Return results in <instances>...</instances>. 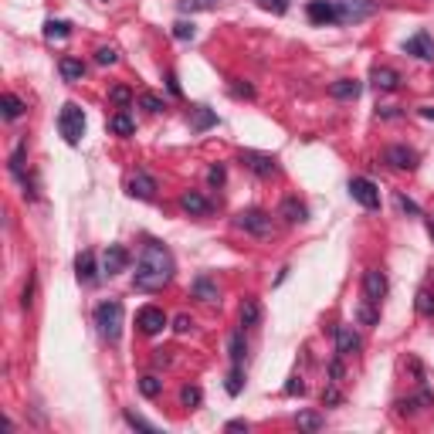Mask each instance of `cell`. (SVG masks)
Here are the masks:
<instances>
[{"label":"cell","instance_id":"cell-26","mask_svg":"<svg viewBox=\"0 0 434 434\" xmlns=\"http://www.w3.org/2000/svg\"><path fill=\"white\" fill-rule=\"evenodd\" d=\"M109 129H112L116 136H132V132H136V122H132L129 112H116V116L109 119Z\"/></svg>","mask_w":434,"mask_h":434},{"label":"cell","instance_id":"cell-5","mask_svg":"<svg viewBox=\"0 0 434 434\" xmlns=\"http://www.w3.org/2000/svg\"><path fill=\"white\" fill-rule=\"evenodd\" d=\"M350 197H353L359 207H366V210H377V207H380V190H377V184L366 180V177H353V180H350Z\"/></svg>","mask_w":434,"mask_h":434},{"label":"cell","instance_id":"cell-19","mask_svg":"<svg viewBox=\"0 0 434 434\" xmlns=\"http://www.w3.org/2000/svg\"><path fill=\"white\" fill-rule=\"evenodd\" d=\"M180 207L187 210V214H194V217H204V214H210V200L197 194V190H187L184 197H180Z\"/></svg>","mask_w":434,"mask_h":434},{"label":"cell","instance_id":"cell-39","mask_svg":"<svg viewBox=\"0 0 434 434\" xmlns=\"http://www.w3.org/2000/svg\"><path fill=\"white\" fill-rule=\"evenodd\" d=\"M109 99H112V102H116V106H122V109H126V106H129V102H132V92H129V88H126V85H116V88H112V92H109Z\"/></svg>","mask_w":434,"mask_h":434},{"label":"cell","instance_id":"cell-37","mask_svg":"<svg viewBox=\"0 0 434 434\" xmlns=\"http://www.w3.org/2000/svg\"><path fill=\"white\" fill-rule=\"evenodd\" d=\"M95 61H99V65H116L119 51L112 48V44H106V48H99V51H95Z\"/></svg>","mask_w":434,"mask_h":434},{"label":"cell","instance_id":"cell-6","mask_svg":"<svg viewBox=\"0 0 434 434\" xmlns=\"http://www.w3.org/2000/svg\"><path fill=\"white\" fill-rule=\"evenodd\" d=\"M363 299L366 302H384L387 299V275L380 272V268H366L363 272Z\"/></svg>","mask_w":434,"mask_h":434},{"label":"cell","instance_id":"cell-21","mask_svg":"<svg viewBox=\"0 0 434 434\" xmlns=\"http://www.w3.org/2000/svg\"><path fill=\"white\" fill-rule=\"evenodd\" d=\"M370 81H373L380 92H394L397 85H400V75H397L394 68H380V65H377V68L370 72Z\"/></svg>","mask_w":434,"mask_h":434},{"label":"cell","instance_id":"cell-29","mask_svg":"<svg viewBox=\"0 0 434 434\" xmlns=\"http://www.w3.org/2000/svg\"><path fill=\"white\" fill-rule=\"evenodd\" d=\"M139 394L150 397V400H153V397H159V394H163V380H159V377H153V373H146V377L139 380Z\"/></svg>","mask_w":434,"mask_h":434},{"label":"cell","instance_id":"cell-34","mask_svg":"<svg viewBox=\"0 0 434 434\" xmlns=\"http://www.w3.org/2000/svg\"><path fill=\"white\" fill-rule=\"evenodd\" d=\"M241 387H244V370L231 363V373H228V394L237 397V394H241Z\"/></svg>","mask_w":434,"mask_h":434},{"label":"cell","instance_id":"cell-47","mask_svg":"<svg viewBox=\"0 0 434 434\" xmlns=\"http://www.w3.org/2000/svg\"><path fill=\"white\" fill-rule=\"evenodd\" d=\"M285 394H288V397H295V394H306V384H302L299 377H292V380L285 384Z\"/></svg>","mask_w":434,"mask_h":434},{"label":"cell","instance_id":"cell-30","mask_svg":"<svg viewBox=\"0 0 434 434\" xmlns=\"http://www.w3.org/2000/svg\"><path fill=\"white\" fill-rule=\"evenodd\" d=\"M295 424H299L302 431H319V428H322L326 421H322V414H316V411H302Z\"/></svg>","mask_w":434,"mask_h":434},{"label":"cell","instance_id":"cell-50","mask_svg":"<svg viewBox=\"0 0 434 434\" xmlns=\"http://www.w3.org/2000/svg\"><path fill=\"white\" fill-rule=\"evenodd\" d=\"M166 85H170V95L180 99V85H177V75H166Z\"/></svg>","mask_w":434,"mask_h":434},{"label":"cell","instance_id":"cell-54","mask_svg":"<svg viewBox=\"0 0 434 434\" xmlns=\"http://www.w3.org/2000/svg\"><path fill=\"white\" fill-rule=\"evenodd\" d=\"M428 231H431V237H434V221H428Z\"/></svg>","mask_w":434,"mask_h":434},{"label":"cell","instance_id":"cell-22","mask_svg":"<svg viewBox=\"0 0 434 434\" xmlns=\"http://www.w3.org/2000/svg\"><path fill=\"white\" fill-rule=\"evenodd\" d=\"M58 72H61V79H65V81H81V79H85V61H81V58H68V55H65V58L58 61Z\"/></svg>","mask_w":434,"mask_h":434},{"label":"cell","instance_id":"cell-46","mask_svg":"<svg viewBox=\"0 0 434 434\" xmlns=\"http://www.w3.org/2000/svg\"><path fill=\"white\" fill-rule=\"evenodd\" d=\"M224 177H228V173H224V166H210V170H207V180H210L214 187H221V184H224Z\"/></svg>","mask_w":434,"mask_h":434},{"label":"cell","instance_id":"cell-45","mask_svg":"<svg viewBox=\"0 0 434 434\" xmlns=\"http://www.w3.org/2000/svg\"><path fill=\"white\" fill-rule=\"evenodd\" d=\"M173 329L184 336V333H190V329H194V319H190V316H177V319H173Z\"/></svg>","mask_w":434,"mask_h":434},{"label":"cell","instance_id":"cell-49","mask_svg":"<svg viewBox=\"0 0 434 434\" xmlns=\"http://www.w3.org/2000/svg\"><path fill=\"white\" fill-rule=\"evenodd\" d=\"M31 302H34V278H31V282H28V285H24V299H21V306H24V309H28V306H31Z\"/></svg>","mask_w":434,"mask_h":434},{"label":"cell","instance_id":"cell-17","mask_svg":"<svg viewBox=\"0 0 434 434\" xmlns=\"http://www.w3.org/2000/svg\"><path fill=\"white\" fill-rule=\"evenodd\" d=\"M359 350V333L353 326H336V353L339 356H350Z\"/></svg>","mask_w":434,"mask_h":434},{"label":"cell","instance_id":"cell-10","mask_svg":"<svg viewBox=\"0 0 434 434\" xmlns=\"http://www.w3.org/2000/svg\"><path fill=\"white\" fill-rule=\"evenodd\" d=\"M126 268H129V251H126L122 244H109L106 255H102V272L112 278V275H119V272H126Z\"/></svg>","mask_w":434,"mask_h":434},{"label":"cell","instance_id":"cell-36","mask_svg":"<svg viewBox=\"0 0 434 434\" xmlns=\"http://www.w3.org/2000/svg\"><path fill=\"white\" fill-rule=\"evenodd\" d=\"M139 106H143L146 112H163V109H166V102H163L159 95H153V92H143V95H139Z\"/></svg>","mask_w":434,"mask_h":434},{"label":"cell","instance_id":"cell-28","mask_svg":"<svg viewBox=\"0 0 434 434\" xmlns=\"http://www.w3.org/2000/svg\"><path fill=\"white\" fill-rule=\"evenodd\" d=\"M210 126H217V116H214L207 106H197V109H194V129L204 132V129H210Z\"/></svg>","mask_w":434,"mask_h":434},{"label":"cell","instance_id":"cell-35","mask_svg":"<svg viewBox=\"0 0 434 434\" xmlns=\"http://www.w3.org/2000/svg\"><path fill=\"white\" fill-rule=\"evenodd\" d=\"M122 417H126V424H129V428H136V431H157V424H150V421H146V417H139L136 411H126Z\"/></svg>","mask_w":434,"mask_h":434},{"label":"cell","instance_id":"cell-2","mask_svg":"<svg viewBox=\"0 0 434 434\" xmlns=\"http://www.w3.org/2000/svg\"><path fill=\"white\" fill-rule=\"evenodd\" d=\"M95 326H99V336L116 343L122 336V302L119 299H106L95 306Z\"/></svg>","mask_w":434,"mask_h":434},{"label":"cell","instance_id":"cell-18","mask_svg":"<svg viewBox=\"0 0 434 434\" xmlns=\"http://www.w3.org/2000/svg\"><path fill=\"white\" fill-rule=\"evenodd\" d=\"M359 92H363V85L356 79H339L329 85V95L339 99V102H353V99H359Z\"/></svg>","mask_w":434,"mask_h":434},{"label":"cell","instance_id":"cell-33","mask_svg":"<svg viewBox=\"0 0 434 434\" xmlns=\"http://www.w3.org/2000/svg\"><path fill=\"white\" fill-rule=\"evenodd\" d=\"M200 400H204V391H200L197 384H187V387L180 391V404H184V407H197Z\"/></svg>","mask_w":434,"mask_h":434},{"label":"cell","instance_id":"cell-13","mask_svg":"<svg viewBox=\"0 0 434 434\" xmlns=\"http://www.w3.org/2000/svg\"><path fill=\"white\" fill-rule=\"evenodd\" d=\"M157 190H159L157 177H150V173H143V170L129 180V194H132L136 200H153L157 197Z\"/></svg>","mask_w":434,"mask_h":434},{"label":"cell","instance_id":"cell-41","mask_svg":"<svg viewBox=\"0 0 434 434\" xmlns=\"http://www.w3.org/2000/svg\"><path fill=\"white\" fill-rule=\"evenodd\" d=\"M173 38H177V41H190V38H194V24L177 21V24H173Z\"/></svg>","mask_w":434,"mask_h":434},{"label":"cell","instance_id":"cell-7","mask_svg":"<svg viewBox=\"0 0 434 434\" xmlns=\"http://www.w3.org/2000/svg\"><path fill=\"white\" fill-rule=\"evenodd\" d=\"M336 10H339V21L343 24H350V21H366L373 10H377V3L373 0H336Z\"/></svg>","mask_w":434,"mask_h":434},{"label":"cell","instance_id":"cell-11","mask_svg":"<svg viewBox=\"0 0 434 434\" xmlns=\"http://www.w3.org/2000/svg\"><path fill=\"white\" fill-rule=\"evenodd\" d=\"M309 21L313 24H339V10H336V0H313L306 7Z\"/></svg>","mask_w":434,"mask_h":434},{"label":"cell","instance_id":"cell-51","mask_svg":"<svg viewBox=\"0 0 434 434\" xmlns=\"http://www.w3.org/2000/svg\"><path fill=\"white\" fill-rule=\"evenodd\" d=\"M228 431H248V421H241V417H237V421H228Z\"/></svg>","mask_w":434,"mask_h":434},{"label":"cell","instance_id":"cell-27","mask_svg":"<svg viewBox=\"0 0 434 434\" xmlns=\"http://www.w3.org/2000/svg\"><path fill=\"white\" fill-rule=\"evenodd\" d=\"M68 34H72V24H68V21H48V24H44V38L48 41H65Z\"/></svg>","mask_w":434,"mask_h":434},{"label":"cell","instance_id":"cell-23","mask_svg":"<svg viewBox=\"0 0 434 434\" xmlns=\"http://www.w3.org/2000/svg\"><path fill=\"white\" fill-rule=\"evenodd\" d=\"M24 109H28V106H24V102H21L14 92H7V95L0 99V112H3V119H7V122L21 119V116H24Z\"/></svg>","mask_w":434,"mask_h":434},{"label":"cell","instance_id":"cell-24","mask_svg":"<svg viewBox=\"0 0 434 434\" xmlns=\"http://www.w3.org/2000/svg\"><path fill=\"white\" fill-rule=\"evenodd\" d=\"M194 299H200V302H217V285L210 282V275L194 278Z\"/></svg>","mask_w":434,"mask_h":434},{"label":"cell","instance_id":"cell-4","mask_svg":"<svg viewBox=\"0 0 434 434\" xmlns=\"http://www.w3.org/2000/svg\"><path fill=\"white\" fill-rule=\"evenodd\" d=\"M235 224L241 228V231H248V235H255V237H268V235H272V217H268L265 210H258V207L241 210Z\"/></svg>","mask_w":434,"mask_h":434},{"label":"cell","instance_id":"cell-8","mask_svg":"<svg viewBox=\"0 0 434 434\" xmlns=\"http://www.w3.org/2000/svg\"><path fill=\"white\" fill-rule=\"evenodd\" d=\"M241 163L251 170V173H258V177H275L278 173V159L275 157H268V153H258V150H244L241 153Z\"/></svg>","mask_w":434,"mask_h":434},{"label":"cell","instance_id":"cell-31","mask_svg":"<svg viewBox=\"0 0 434 434\" xmlns=\"http://www.w3.org/2000/svg\"><path fill=\"white\" fill-rule=\"evenodd\" d=\"M414 306H417V313L424 319H434V292H417V299H414Z\"/></svg>","mask_w":434,"mask_h":434},{"label":"cell","instance_id":"cell-25","mask_svg":"<svg viewBox=\"0 0 434 434\" xmlns=\"http://www.w3.org/2000/svg\"><path fill=\"white\" fill-rule=\"evenodd\" d=\"M258 322H262V306H258L255 299H244V302H241V326L251 329V326H258Z\"/></svg>","mask_w":434,"mask_h":434},{"label":"cell","instance_id":"cell-44","mask_svg":"<svg viewBox=\"0 0 434 434\" xmlns=\"http://www.w3.org/2000/svg\"><path fill=\"white\" fill-rule=\"evenodd\" d=\"M394 200H397V207H400L404 214H414V217L421 214V207H417V204H414V200H411V197H404V194H397Z\"/></svg>","mask_w":434,"mask_h":434},{"label":"cell","instance_id":"cell-12","mask_svg":"<svg viewBox=\"0 0 434 434\" xmlns=\"http://www.w3.org/2000/svg\"><path fill=\"white\" fill-rule=\"evenodd\" d=\"M404 51L414 55V58H421V61H434V38L428 31H417L414 38L404 41Z\"/></svg>","mask_w":434,"mask_h":434},{"label":"cell","instance_id":"cell-20","mask_svg":"<svg viewBox=\"0 0 434 434\" xmlns=\"http://www.w3.org/2000/svg\"><path fill=\"white\" fill-rule=\"evenodd\" d=\"M244 353H248V339H244V326L235 329L231 336H228V356H231V363L241 366L244 363Z\"/></svg>","mask_w":434,"mask_h":434},{"label":"cell","instance_id":"cell-43","mask_svg":"<svg viewBox=\"0 0 434 434\" xmlns=\"http://www.w3.org/2000/svg\"><path fill=\"white\" fill-rule=\"evenodd\" d=\"M217 0H180V10H207V7H214Z\"/></svg>","mask_w":434,"mask_h":434},{"label":"cell","instance_id":"cell-52","mask_svg":"<svg viewBox=\"0 0 434 434\" xmlns=\"http://www.w3.org/2000/svg\"><path fill=\"white\" fill-rule=\"evenodd\" d=\"M157 363H170V356H166V350H157V356H153Z\"/></svg>","mask_w":434,"mask_h":434},{"label":"cell","instance_id":"cell-48","mask_svg":"<svg viewBox=\"0 0 434 434\" xmlns=\"http://www.w3.org/2000/svg\"><path fill=\"white\" fill-rule=\"evenodd\" d=\"M329 377H333L329 384H343V363H339V359H333V363H329Z\"/></svg>","mask_w":434,"mask_h":434},{"label":"cell","instance_id":"cell-1","mask_svg":"<svg viewBox=\"0 0 434 434\" xmlns=\"http://www.w3.org/2000/svg\"><path fill=\"white\" fill-rule=\"evenodd\" d=\"M173 272H177V262H173L170 248L159 244V241H146V248H143V255H139V262H136L132 285L143 288V292H159V288L173 278Z\"/></svg>","mask_w":434,"mask_h":434},{"label":"cell","instance_id":"cell-15","mask_svg":"<svg viewBox=\"0 0 434 434\" xmlns=\"http://www.w3.org/2000/svg\"><path fill=\"white\" fill-rule=\"evenodd\" d=\"M75 275H79L81 285H95L99 282V268H95V255L92 251H81L75 258Z\"/></svg>","mask_w":434,"mask_h":434},{"label":"cell","instance_id":"cell-38","mask_svg":"<svg viewBox=\"0 0 434 434\" xmlns=\"http://www.w3.org/2000/svg\"><path fill=\"white\" fill-rule=\"evenodd\" d=\"M258 7L268 10V14H285L292 7V0H258Z\"/></svg>","mask_w":434,"mask_h":434},{"label":"cell","instance_id":"cell-32","mask_svg":"<svg viewBox=\"0 0 434 434\" xmlns=\"http://www.w3.org/2000/svg\"><path fill=\"white\" fill-rule=\"evenodd\" d=\"M359 322H363V326H377V322H380L377 302H366V299L359 302Z\"/></svg>","mask_w":434,"mask_h":434},{"label":"cell","instance_id":"cell-40","mask_svg":"<svg viewBox=\"0 0 434 434\" xmlns=\"http://www.w3.org/2000/svg\"><path fill=\"white\" fill-rule=\"evenodd\" d=\"M339 400H343V394H339V384H329V387L322 391V404H326V407H336Z\"/></svg>","mask_w":434,"mask_h":434},{"label":"cell","instance_id":"cell-9","mask_svg":"<svg viewBox=\"0 0 434 434\" xmlns=\"http://www.w3.org/2000/svg\"><path fill=\"white\" fill-rule=\"evenodd\" d=\"M136 326H139L146 336H157V333H163V326H166V313H163L159 306H143V309L136 313Z\"/></svg>","mask_w":434,"mask_h":434},{"label":"cell","instance_id":"cell-14","mask_svg":"<svg viewBox=\"0 0 434 434\" xmlns=\"http://www.w3.org/2000/svg\"><path fill=\"white\" fill-rule=\"evenodd\" d=\"M384 159H387L391 166H397V170H414V166H417V153H414L411 146H387Z\"/></svg>","mask_w":434,"mask_h":434},{"label":"cell","instance_id":"cell-42","mask_svg":"<svg viewBox=\"0 0 434 434\" xmlns=\"http://www.w3.org/2000/svg\"><path fill=\"white\" fill-rule=\"evenodd\" d=\"M231 95L235 99H255V88L248 81H231Z\"/></svg>","mask_w":434,"mask_h":434},{"label":"cell","instance_id":"cell-16","mask_svg":"<svg viewBox=\"0 0 434 434\" xmlns=\"http://www.w3.org/2000/svg\"><path fill=\"white\" fill-rule=\"evenodd\" d=\"M278 214H282L288 224H302V221H309V207H306L299 197H285L282 200V207H278Z\"/></svg>","mask_w":434,"mask_h":434},{"label":"cell","instance_id":"cell-3","mask_svg":"<svg viewBox=\"0 0 434 434\" xmlns=\"http://www.w3.org/2000/svg\"><path fill=\"white\" fill-rule=\"evenodd\" d=\"M58 129L65 136V143H81V132H85V112H81L75 102H65L61 112H58Z\"/></svg>","mask_w":434,"mask_h":434},{"label":"cell","instance_id":"cell-53","mask_svg":"<svg viewBox=\"0 0 434 434\" xmlns=\"http://www.w3.org/2000/svg\"><path fill=\"white\" fill-rule=\"evenodd\" d=\"M421 116H424V119H434V106H424V109H421Z\"/></svg>","mask_w":434,"mask_h":434}]
</instances>
